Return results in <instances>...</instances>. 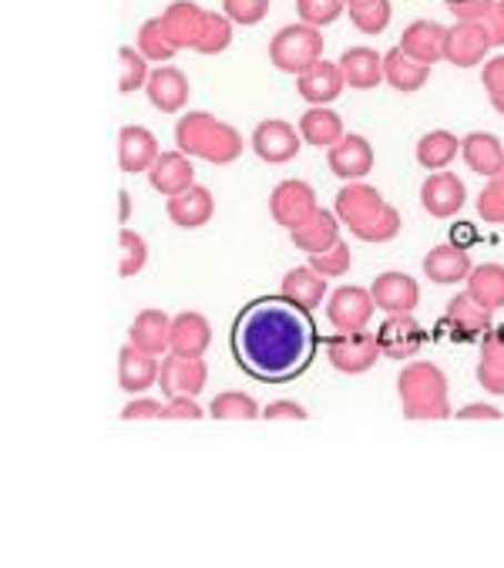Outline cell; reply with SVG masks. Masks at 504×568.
I'll return each instance as SVG.
<instances>
[{
  "label": "cell",
  "instance_id": "cb8c5ba5",
  "mask_svg": "<svg viewBox=\"0 0 504 568\" xmlns=\"http://www.w3.org/2000/svg\"><path fill=\"white\" fill-rule=\"evenodd\" d=\"M471 256L467 250L454 246V243H444V246H434L427 256H424V276L437 286H454V283H467L471 276Z\"/></svg>",
  "mask_w": 504,
  "mask_h": 568
},
{
  "label": "cell",
  "instance_id": "7402d4cb",
  "mask_svg": "<svg viewBox=\"0 0 504 568\" xmlns=\"http://www.w3.org/2000/svg\"><path fill=\"white\" fill-rule=\"evenodd\" d=\"M145 94H149V101L159 111H165V115H175V111H182L185 101H189V78H185V71H179L172 64H162V68H155L149 74Z\"/></svg>",
  "mask_w": 504,
  "mask_h": 568
},
{
  "label": "cell",
  "instance_id": "7bdbcfd3",
  "mask_svg": "<svg viewBox=\"0 0 504 568\" xmlns=\"http://www.w3.org/2000/svg\"><path fill=\"white\" fill-rule=\"evenodd\" d=\"M353 28L360 34H384L391 18H394V8H391V0H373V4H363V8H350L346 11Z\"/></svg>",
  "mask_w": 504,
  "mask_h": 568
},
{
  "label": "cell",
  "instance_id": "60d3db41",
  "mask_svg": "<svg viewBox=\"0 0 504 568\" xmlns=\"http://www.w3.org/2000/svg\"><path fill=\"white\" fill-rule=\"evenodd\" d=\"M229 44H232V21L222 11H209L205 28H202V34H199V41H195L192 51L212 58V54H222Z\"/></svg>",
  "mask_w": 504,
  "mask_h": 568
},
{
  "label": "cell",
  "instance_id": "7c38bea8",
  "mask_svg": "<svg viewBox=\"0 0 504 568\" xmlns=\"http://www.w3.org/2000/svg\"><path fill=\"white\" fill-rule=\"evenodd\" d=\"M491 34L481 21H457L447 31V48H444V61H451L454 68H474L487 61L491 51Z\"/></svg>",
  "mask_w": 504,
  "mask_h": 568
},
{
  "label": "cell",
  "instance_id": "4316f807",
  "mask_svg": "<svg viewBox=\"0 0 504 568\" xmlns=\"http://www.w3.org/2000/svg\"><path fill=\"white\" fill-rule=\"evenodd\" d=\"M293 236V246L306 256H320L326 253L336 240H340V222H336V212L330 209H316L300 230L290 233Z\"/></svg>",
  "mask_w": 504,
  "mask_h": 568
},
{
  "label": "cell",
  "instance_id": "5b68a950",
  "mask_svg": "<svg viewBox=\"0 0 504 568\" xmlns=\"http://www.w3.org/2000/svg\"><path fill=\"white\" fill-rule=\"evenodd\" d=\"M326 347V361L333 364V371L340 374H366L376 361H381V339L376 333L366 329H350V333H333L323 339Z\"/></svg>",
  "mask_w": 504,
  "mask_h": 568
},
{
  "label": "cell",
  "instance_id": "b9f144b4",
  "mask_svg": "<svg viewBox=\"0 0 504 568\" xmlns=\"http://www.w3.org/2000/svg\"><path fill=\"white\" fill-rule=\"evenodd\" d=\"M401 233V212L394 205H384V212L376 215L373 222L360 225V230H353V236L360 243H370V246H381V243H391L394 236Z\"/></svg>",
  "mask_w": 504,
  "mask_h": 568
},
{
  "label": "cell",
  "instance_id": "ab89813d",
  "mask_svg": "<svg viewBox=\"0 0 504 568\" xmlns=\"http://www.w3.org/2000/svg\"><path fill=\"white\" fill-rule=\"evenodd\" d=\"M118 61H121V78H118V91L121 94H132V91H139V88H145L149 84V58L139 51V48H121L118 51Z\"/></svg>",
  "mask_w": 504,
  "mask_h": 568
},
{
  "label": "cell",
  "instance_id": "e0dca14e",
  "mask_svg": "<svg viewBox=\"0 0 504 568\" xmlns=\"http://www.w3.org/2000/svg\"><path fill=\"white\" fill-rule=\"evenodd\" d=\"M467 202V189L454 172H434L424 189H421V205L434 215V219H451L464 209Z\"/></svg>",
  "mask_w": 504,
  "mask_h": 568
},
{
  "label": "cell",
  "instance_id": "8fae6325",
  "mask_svg": "<svg viewBox=\"0 0 504 568\" xmlns=\"http://www.w3.org/2000/svg\"><path fill=\"white\" fill-rule=\"evenodd\" d=\"M303 149V135L300 129L286 125V122H260L256 132H252V152H256L263 162L270 165H283V162H293Z\"/></svg>",
  "mask_w": 504,
  "mask_h": 568
},
{
  "label": "cell",
  "instance_id": "5bb4252c",
  "mask_svg": "<svg viewBox=\"0 0 504 568\" xmlns=\"http://www.w3.org/2000/svg\"><path fill=\"white\" fill-rule=\"evenodd\" d=\"M159 139L142 129V125H129L118 132V169L124 175H139V172H149L159 159Z\"/></svg>",
  "mask_w": 504,
  "mask_h": 568
},
{
  "label": "cell",
  "instance_id": "c3c4849f",
  "mask_svg": "<svg viewBox=\"0 0 504 568\" xmlns=\"http://www.w3.org/2000/svg\"><path fill=\"white\" fill-rule=\"evenodd\" d=\"M477 215L491 225H504V185L497 179H491L477 192Z\"/></svg>",
  "mask_w": 504,
  "mask_h": 568
},
{
  "label": "cell",
  "instance_id": "7dc6e473",
  "mask_svg": "<svg viewBox=\"0 0 504 568\" xmlns=\"http://www.w3.org/2000/svg\"><path fill=\"white\" fill-rule=\"evenodd\" d=\"M350 246L343 243V240H336L326 253H320V256H310V266L316 270V273H323L326 280H336V276H343L346 270H350Z\"/></svg>",
  "mask_w": 504,
  "mask_h": 568
},
{
  "label": "cell",
  "instance_id": "db71d44e",
  "mask_svg": "<svg viewBox=\"0 0 504 568\" xmlns=\"http://www.w3.org/2000/svg\"><path fill=\"white\" fill-rule=\"evenodd\" d=\"M454 417H461V420H501V410L491 404H467Z\"/></svg>",
  "mask_w": 504,
  "mask_h": 568
},
{
  "label": "cell",
  "instance_id": "6da1fadb",
  "mask_svg": "<svg viewBox=\"0 0 504 568\" xmlns=\"http://www.w3.org/2000/svg\"><path fill=\"white\" fill-rule=\"evenodd\" d=\"M229 347L242 374L263 384H290L303 377L316 357L320 329L313 313L293 300L260 296L239 310L232 320Z\"/></svg>",
  "mask_w": 504,
  "mask_h": 568
},
{
  "label": "cell",
  "instance_id": "6f0895ef",
  "mask_svg": "<svg viewBox=\"0 0 504 568\" xmlns=\"http://www.w3.org/2000/svg\"><path fill=\"white\" fill-rule=\"evenodd\" d=\"M363 4H373V0H346V11L350 8H363Z\"/></svg>",
  "mask_w": 504,
  "mask_h": 568
},
{
  "label": "cell",
  "instance_id": "816d5d0a",
  "mask_svg": "<svg viewBox=\"0 0 504 568\" xmlns=\"http://www.w3.org/2000/svg\"><path fill=\"white\" fill-rule=\"evenodd\" d=\"M162 410H165V404L142 397V400H132L121 410V420H149V417H162Z\"/></svg>",
  "mask_w": 504,
  "mask_h": 568
},
{
  "label": "cell",
  "instance_id": "8d00e7d4",
  "mask_svg": "<svg viewBox=\"0 0 504 568\" xmlns=\"http://www.w3.org/2000/svg\"><path fill=\"white\" fill-rule=\"evenodd\" d=\"M118 246H121V263H118V276L121 280H132L145 270L149 263V243L135 233V230H124L118 233Z\"/></svg>",
  "mask_w": 504,
  "mask_h": 568
},
{
  "label": "cell",
  "instance_id": "f35d334b",
  "mask_svg": "<svg viewBox=\"0 0 504 568\" xmlns=\"http://www.w3.org/2000/svg\"><path fill=\"white\" fill-rule=\"evenodd\" d=\"M139 51L152 61V64H165L179 54V48L169 41L165 28H162V18H152L139 28Z\"/></svg>",
  "mask_w": 504,
  "mask_h": 568
},
{
  "label": "cell",
  "instance_id": "74e56055",
  "mask_svg": "<svg viewBox=\"0 0 504 568\" xmlns=\"http://www.w3.org/2000/svg\"><path fill=\"white\" fill-rule=\"evenodd\" d=\"M209 417H215V420H256V417H263V414H260V404L252 400L249 394L229 390V394L212 397Z\"/></svg>",
  "mask_w": 504,
  "mask_h": 568
},
{
  "label": "cell",
  "instance_id": "11a10c76",
  "mask_svg": "<svg viewBox=\"0 0 504 568\" xmlns=\"http://www.w3.org/2000/svg\"><path fill=\"white\" fill-rule=\"evenodd\" d=\"M451 243H454V246H461V250H467L471 243H477V230H474V222H457V225H454V236H451Z\"/></svg>",
  "mask_w": 504,
  "mask_h": 568
},
{
  "label": "cell",
  "instance_id": "f5cc1de1",
  "mask_svg": "<svg viewBox=\"0 0 504 568\" xmlns=\"http://www.w3.org/2000/svg\"><path fill=\"white\" fill-rule=\"evenodd\" d=\"M266 420H306V410L293 400H273L266 410H263Z\"/></svg>",
  "mask_w": 504,
  "mask_h": 568
},
{
  "label": "cell",
  "instance_id": "ffe728a7",
  "mask_svg": "<svg viewBox=\"0 0 504 568\" xmlns=\"http://www.w3.org/2000/svg\"><path fill=\"white\" fill-rule=\"evenodd\" d=\"M159 374H162L159 357L139 351L132 344L121 347V354H118V387L124 394H145L159 381Z\"/></svg>",
  "mask_w": 504,
  "mask_h": 568
},
{
  "label": "cell",
  "instance_id": "603a6c76",
  "mask_svg": "<svg viewBox=\"0 0 504 568\" xmlns=\"http://www.w3.org/2000/svg\"><path fill=\"white\" fill-rule=\"evenodd\" d=\"M149 182L155 192L172 199V195H182L185 189L195 185V169H192L185 152H162L155 159V165L149 169Z\"/></svg>",
  "mask_w": 504,
  "mask_h": 568
},
{
  "label": "cell",
  "instance_id": "52a82bcc",
  "mask_svg": "<svg viewBox=\"0 0 504 568\" xmlns=\"http://www.w3.org/2000/svg\"><path fill=\"white\" fill-rule=\"evenodd\" d=\"M376 339H381V354L387 361H411L427 344V329L414 320V313H397L384 320Z\"/></svg>",
  "mask_w": 504,
  "mask_h": 568
},
{
  "label": "cell",
  "instance_id": "91938a15",
  "mask_svg": "<svg viewBox=\"0 0 504 568\" xmlns=\"http://www.w3.org/2000/svg\"><path fill=\"white\" fill-rule=\"evenodd\" d=\"M444 4H464V0H444Z\"/></svg>",
  "mask_w": 504,
  "mask_h": 568
},
{
  "label": "cell",
  "instance_id": "3957f363",
  "mask_svg": "<svg viewBox=\"0 0 504 568\" xmlns=\"http://www.w3.org/2000/svg\"><path fill=\"white\" fill-rule=\"evenodd\" d=\"M397 394L407 420H444L451 414L447 404V377L437 364L414 361L397 377Z\"/></svg>",
  "mask_w": 504,
  "mask_h": 568
},
{
  "label": "cell",
  "instance_id": "f907efd6",
  "mask_svg": "<svg viewBox=\"0 0 504 568\" xmlns=\"http://www.w3.org/2000/svg\"><path fill=\"white\" fill-rule=\"evenodd\" d=\"M481 24L487 28L491 44L494 48H504V11H501V0H494V4L481 14Z\"/></svg>",
  "mask_w": 504,
  "mask_h": 568
},
{
  "label": "cell",
  "instance_id": "d6a6232c",
  "mask_svg": "<svg viewBox=\"0 0 504 568\" xmlns=\"http://www.w3.org/2000/svg\"><path fill=\"white\" fill-rule=\"evenodd\" d=\"M427 78H431V64H417L414 58H407V54L401 51V44H397L394 51L384 54V81H387L394 91H404V94L421 91V88L427 84Z\"/></svg>",
  "mask_w": 504,
  "mask_h": 568
},
{
  "label": "cell",
  "instance_id": "ac0fdd59",
  "mask_svg": "<svg viewBox=\"0 0 504 568\" xmlns=\"http://www.w3.org/2000/svg\"><path fill=\"white\" fill-rule=\"evenodd\" d=\"M444 48H447V28L437 21H414L401 34V51L414 58L417 64L444 61Z\"/></svg>",
  "mask_w": 504,
  "mask_h": 568
},
{
  "label": "cell",
  "instance_id": "30bf717a",
  "mask_svg": "<svg viewBox=\"0 0 504 568\" xmlns=\"http://www.w3.org/2000/svg\"><path fill=\"white\" fill-rule=\"evenodd\" d=\"M384 205H387L384 195L376 192L373 185L346 182V185L340 189L336 202H333V212H336V219L346 225V230L353 233V230H360V225H366V222H373L376 215H381Z\"/></svg>",
  "mask_w": 504,
  "mask_h": 568
},
{
  "label": "cell",
  "instance_id": "ee69618b",
  "mask_svg": "<svg viewBox=\"0 0 504 568\" xmlns=\"http://www.w3.org/2000/svg\"><path fill=\"white\" fill-rule=\"evenodd\" d=\"M346 11V0H296V14L303 24L326 28Z\"/></svg>",
  "mask_w": 504,
  "mask_h": 568
},
{
  "label": "cell",
  "instance_id": "836d02e7",
  "mask_svg": "<svg viewBox=\"0 0 504 568\" xmlns=\"http://www.w3.org/2000/svg\"><path fill=\"white\" fill-rule=\"evenodd\" d=\"M283 296L313 313L326 300V276L313 266H296L283 276Z\"/></svg>",
  "mask_w": 504,
  "mask_h": 568
},
{
  "label": "cell",
  "instance_id": "4fadbf2b",
  "mask_svg": "<svg viewBox=\"0 0 504 568\" xmlns=\"http://www.w3.org/2000/svg\"><path fill=\"white\" fill-rule=\"evenodd\" d=\"M370 293H373L376 310H384L387 316L414 313L421 306V286L407 273H381V276L373 280Z\"/></svg>",
  "mask_w": 504,
  "mask_h": 568
},
{
  "label": "cell",
  "instance_id": "d4e9b609",
  "mask_svg": "<svg viewBox=\"0 0 504 568\" xmlns=\"http://www.w3.org/2000/svg\"><path fill=\"white\" fill-rule=\"evenodd\" d=\"M132 347L162 357L165 351H172V316L165 310H142L132 323Z\"/></svg>",
  "mask_w": 504,
  "mask_h": 568
},
{
  "label": "cell",
  "instance_id": "7a4b0ae2",
  "mask_svg": "<svg viewBox=\"0 0 504 568\" xmlns=\"http://www.w3.org/2000/svg\"><path fill=\"white\" fill-rule=\"evenodd\" d=\"M175 145L189 159H205L212 165H229L245 149L242 135L232 125L219 122L215 115H209V111H189L185 119H179Z\"/></svg>",
  "mask_w": 504,
  "mask_h": 568
},
{
  "label": "cell",
  "instance_id": "94428289",
  "mask_svg": "<svg viewBox=\"0 0 504 568\" xmlns=\"http://www.w3.org/2000/svg\"><path fill=\"white\" fill-rule=\"evenodd\" d=\"M501 11H504V0H501Z\"/></svg>",
  "mask_w": 504,
  "mask_h": 568
},
{
  "label": "cell",
  "instance_id": "d6986e66",
  "mask_svg": "<svg viewBox=\"0 0 504 568\" xmlns=\"http://www.w3.org/2000/svg\"><path fill=\"white\" fill-rule=\"evenodd\" d=\"M343 88H346V78H343L336 61H323L320 58L313 68L296 74V91L310 104H330V101H336L343 94Z\"/></svg>",
  "mask_w": 504,
  "mask_h": 568
},
{
  "label": "cell",
  "instance_id": "4dcf8cb0",
  "mask_svg": "<svg viewBox=\"0 0 504 568\" xmlns=\"http://www.w3.org/2000/svg\"><path fill=\"white\" fill-rule=\"evenodd\" d=\"M461 155L471 172L487 179H494L504 169V145L491 132H471L467 139H461Z\"/></svg>",
  "mask_w": 504,
  "mask_h": 568
},
{
  "label": "cell",
  "instance_id": "bcb514c9",
  "mask_svg": "<svg viewBox=\"0 0 504 568\" xmlns=\"http://www.w3.org/2000/svg\"><path fill=\"white\" fill-rule=\"evenodd\" d=\"M481 84L491 98V108L504 115V54H494L481 64Z\"/></svg>",
  "mask_w": 504,
  "mask_h": 568
},
{
  "label": "cell",
  "instance_id": "f6af8a7d",
  "mask_svg": "<svg viewBox=\"0 0 504 568\" xmlns=\"http://www.w3.org/2000/svg\"><path fill=\"white\" fill-rule=\"evenodd\" d=\"M222 14H225L232 24L252 28V24L266 21V14H270V0H222Z\"/></svg>",
  "mask_w": 504,
  "mask_h": 568
},
{
  "label": "cell",
  "instance_id": "484cf974",
  "mask_svg": "<svg viewBox=\"0 0 504 568\" xmlns=\"http://www.w3.org/2000/svg\"><path fill=\"white\" fill-rule=\"evenodd\" d=\"M165 212L172 219V225H179V230H199V225H205L215 212V199L205 185H192L185 189L182 195H172L165 202Z\"/></svg>",
  "mask_w": 504,
  "mask_h": 568
},
{
  "label": "cell",
  "instance_id": "9f6ffc18",
  "mask_svg": "<svg viewBox=\"0 0 504 568\" xmlns=\"http://www.w3.org/2000/svg\"><path fill=\"white\" fill-rule=\"evenodd\" d=\"M129 215H132V195L129 192H118V222L124 225V222H129Z\"/></svg>",
  "mask_w": 504,
  "mask_h": 568
},
{
  "label": "cell",
  "instance_id": "1f68e13d",
  "mask_svg": "<svg viewBox=\"0 0 504 568\" xmlns=\"http://www.w3.org/2000/svg\"><path fill=\"white\" fill-rule=\"evenodd\" d=\"M300 135L313 149H330L343 139V119L326 104H313L306 115L300 119Z\"/></svg>",
  "mask_w": 504,
  "mask_h": 568
},
{
  "label": "cell",
  "instance_id": "e575fe53",
  "mask_svg": "<svg viewBox=\"0 0 504 568\" xmlns=\"http://www.w3.org/2000/svg\"><path fill=\"white\" fill-rule=\"evenodd\" d=\"M467 293L481 306H487V310L497 313L504 306V266L501 263H481V266H474L471 276H467Z\"/></svg>",
  "mask_w": 504,
  "mask_h": 568
},
{
  "label": "cell",
  "instance_id": "d590c367",
  "mask_svg": "<svg viewBox=\"0 0 504 568\" xmlns=\"http://www.w3.org/2000/svg\"><path fill=\"white\" fill-rule=\"evenodd\" d=\"M461 152V139H454L451 132H427L417 142V162L427 172H441L454 162V155Z\"/></svg>",
  "mask_w": 504,
  "mask_h": 568
},
{
  "label": "cell",
  "instance_id": "8992f818",
  "mask_svg": "<svg viewBox=\"0 0 504 568\" xmlns=\"http://www.w3.org/2000/svg\"><path fill=\"white\" fill-rule=\"evenodd\" d=\"M320 205H316V192H313V185L310 182H303V179H286V182H280L276 189H273V195H270V215H273V222L276 225H283V230H300V225L316 212Z\"/></svg>",
  "mask_w": 504,
  "mask_h": 568
},
{
  "label": "cell",
  "instance_id": "680465c9",
  "mask_svg": "<svg viewBox=\"0 0 504 568\" xmlns=\"http://www.w3.org/2000/svg\"><path fill=\"white\" fill-rule=\"evenodd\" d=\"M494 179H497V182H501V185H504V169H501V172H497V175H494Z\"/></svg>",
  "mask_w": 504,
  "mask_h": 568
},
{
  "label": "cell",
  "instance_id": "9c48e42d",
  "mask_svg": "<svg viewBox=\"0 0 504 568\" xmlns=\"http://www.w3.org/2000/svg\"><path fill=\"white\" fill-rule=\"evenodd\" d=\"M205 381H209V367L202 357H179V354H169L162 361V374H159V387L162 394L172 400V397H199L205 390Z\"/></svg>",
  "mask_w": 504,
  "mask_h": 568
},
{
  "label": "cell",
  "instance_id": "277c9868",
  "mask_svg": "<svg viewBox=\"0 0 504 568\" xmlns=\"http://www.w3.org/2000/svg\"><path fill=\"white\" fill-rule=\"evenodd\" d=\"M323 34L313 24H286L273 34L270 41V61L273 68H280L283 74H303L306 68H313L323 58Z\"/></svg>",
  "mask_w": 504,
  "mask_h": 568
},
{
  "label": "cell",
  "instance_id": "f1b7e54d",
  "mask_svg": "<svg viewBox=\"0 0 504 568\" xmlns=\"http://www.w3.org/2000/svg\"><path fill=\"white\" fill-rule=\"evenodd\" d=\"M346 84L356 91H373L384 81V54H376L373 48H350L343 51V58L336 61Z\"/></svg>",
  "mask_w": 504,
  "mask_h": 568
},
{
  "label": "cell",
  "instance_id": "681fc988",
  "mask_svg": "<svg viewBox=\"0 0 504 568\" xmlns=\"http://www.w3.org/2000/svg\"><path fill=\"white\" fill-rule=\"evenodd\" d=\"M205 410L195 404V397H172L169 404H165V410H162V417L165 420H199Z\"/></svg>",
  "mask_w": 504,
  "mask_h": 568
},
{
  "label": "cell",
  "instance_id": "83f0119b",
  "mask_svg": "<svg viewBox=\"0 0 504 568\" xmlns=\"http://www.w3.org/2000/svg\"><path fill=\"white\" fill-rule=\"evenodd\" d=\"M212 344V326L202 313L185 310L172 316V354L179 357H202Z\"/></svg>",
  "mask_w": 504,
  "mask_h": 568
},
{
  "label": "cell",
  "instance_id": "f546056e",
  "mask_svg": "<svg viewBox=\"0 0 504 568\" xmlns=\"http://www.w3.org/2000/svg\"><path fill=\"white\" fill-rule=\"evenodd\" d=\"M477 384H481L487 394L504 397V326H491V329L481 336Z\"/></svg>",
  "mask_w": 504,
  "mask_h": 568
},
{
  "label": "cell",
  "instance_id": "44dd1931",
  "mask_svg": "<svg viewBox=\"0 0 504 568\" xmlns=\"http://www.w3.org/2000/svg\"><path fill=\"white\" fill-rule=\"evenodd\" d=\"M205 18H209V11H202L195 0H175V4H169L162 14V28L169 34V41L179 51H185V48H195V41L205 28Z\"/></svg>",
  "mask_w": 504,
  "mask_h": 568
},
{
  "label": "cell",
  "instance_id": "2e32d148",
  "mask_svg": "<svg viewBox=\"0 0 504 568\" xmlns=\"http://www.w3.org/2000/svg\"><path fill=\"white\" fill-rule=\"evenodd\" d=\"M444 323H447V329H451L457 339H481V336L494 326V310L481 306V303L464 290V293H457V296L447 303Z\"/></svg>",
  "mask_w": 504,
  "mask_h": 568
},
{
  "label": "cell",
  "instance_id": "ba28073f",
  "mask_svg": "<svg viewBox=\"0 0 504 568\" xmlns=\"http://www.w3.org/2000/svg\"><path fill=\"white\" fill-rule=\"evenodd\" d=\"M373 310H376L373 293H366L363 286H340V290L330 293V300H326V320H330V326H333L336 333L366 329Z\"/></svg>",
  "mask_w": 504,
  "mask_h": 568
},
{
  "label": "cell",
  "instance_id": "9a60e30c",
  "mask_svg": "<svg viewBox=\"0 0 504 568\" xmlns=\"http://www.w3.org/2000/svg\"><path fill=\"white\" fill-rule=\"evenodd\" d=\"M326 165L343 182H360L373 169V145L360 135H343L326 149Z\"/></svg>",
  "mask_w": 504,
  "mask_h": 568
}]
</instances>
